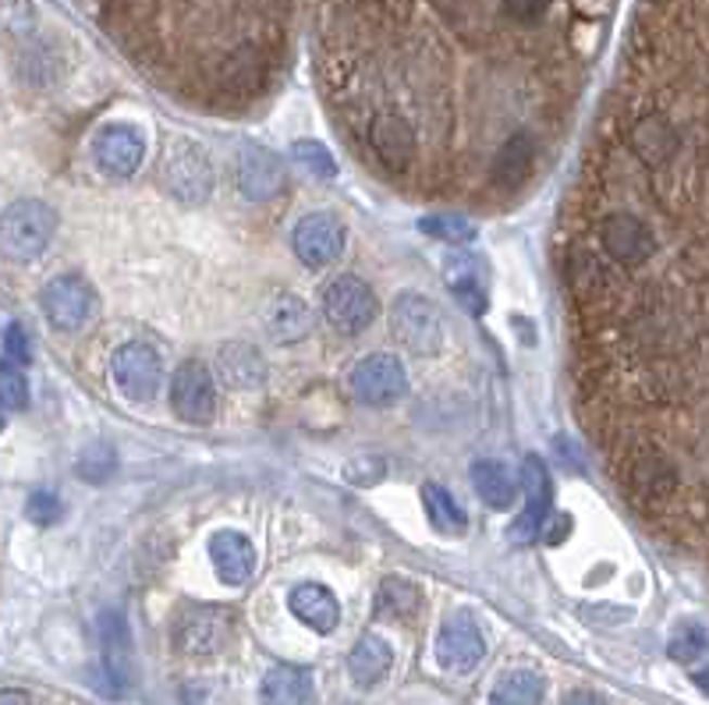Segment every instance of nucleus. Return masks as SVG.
I'll return each instance as SVG.
<instances>
[{"mask_svg":"<svg viewBox=\"0 0 709 705\" xmlns=\"http://www.w3.org/2000/svg\"><path fill=\"white\" fill-rule=\"evenodd\" d=\"M610 11L613 0H313L316 64L355 135L380 117L416 128L422 196L476 202L511 135L540 139L532 121L574 106Z\"/></svg>","mask_w":709,"mask_h":705,"instance_id":"f257e3e1","label":"nucleus"},{"mask_svg":"<svg viewBox=\"0 0 709 705\" xmlns=\"http://www.w3.org/2000/svg\"><path fill=\"white\" fill-rule=\"evenodd\" d=\"M0 398H4L8 415L29 408V379H25V369L4 365V373H0Z\"/></svg>","mask_w":709,"mask_h":705,"instance_id":"7c9ffc66","label":"nucleus"},{"mask_svg":"<svg viewBox=\"0 0 709 705\" xmlns=\"http://www.w3.org/2000/svg\"><path fill=\"white\" fill-rule=\"evenodd\" d=\"M422 595L405 578H387L377 592V614L380 617H412L419 609Z\"/></svg>","mask_w":709,"mask_h":705,"instance_id":"cd10ccee","label":"nucleus"},{"mask_svg":"<svg viewBox=\"0 0 709 705\" xmlns=\"http://www.w3.org/2000/svg\"><path fill=\"white\" fill-rule=\"evenodd\" d=\"M540 164V139L536 135H511L490 160V178L486 192L490 196H511L529 188V181L536 178Z\"/></svg>","mask_w":709,"mask_h":705,"instance_id":"9d476101","label":"nucleus"},{"mask_svg":"<svg viewBox=\"0 0 709 705\" xmlns=\"http://www.w3.org/2000/svg\"><path fill=\"white\" fill-rule=\"evenodd\" d=\"M100 634H103V667L111 673V681L117 688H128L131 681V639H128V624L117 609H106L100 620Z\"/></svg>","mask_w":709,"mask_h":705,"instance_id":"412c9836","label":"nucleus"},{"mask_svg":"<svg viewBox=\"0 0 709 705\" xmlns=\"http://www.w3.org/2000/svg\"><path fill=\"white\" fill-rule=\"evenodd\" d=\"M231 639V617L217 606H189L174 620V645L185 656H213Z\"/></svg>","mask_w":709,"mask_h":705,"instance_id":"f8f14e48","label":"nucleus"},{"mask_svg":"<svg viewBox=\"0 0 709 705\" xmlns=\"http://www.w3.org/2000/svg\"><path fill=\"white\" fill-rule=\"evenodd\" d=\"M266 330L277 344H294L313 330V312L299 294H274V302L266 305Z\"/></svg>","mask_w":709,"mask_h":705,"instance_id":"aec40b11","label":"nucleus"},{"mask_svg":"<svg viewBox=\"0 0 709 705\" xmlns=\"http://www.w3.org/2000/svg\"><path fill=\"white\" fill-rule=\"evenodd\" d=\"M294 156H299L302 164L316 174V178H333V174H338V160L330 156V149L313 142V139H299V142H294Z\"/></svg>","mask_w":709,"mask_h":705,"instance_id":"473e14b6","label":"nucleus"},{"mask_svg":"<svg viewBox=\"0 0 709 705\" xmlns=\"http://www.w3.org/2000/svg\"><path fill=\"white\" fill-rule=\"evenodd\" d=\"M706 649V634L699 628H692V624H685L678 634H674V642H671V656L681 659V663H692L695 656H699Z\"/></svg>","mask_w":709,"mask_h":705,"instance_id":"f704fd0d","label":"nucleus"},{"mask_svg":"<svg viewBox=\"0 0 709 705\" xmlns=\"http://www.w3.org/2000/svg\"><path fill=\"white\" fill-rule=\"evenodd\" d=\"M324 316L338 333H363L369 330L380 316V302L366 280H358L352 274H344L338 280H330L324 288Z\"/></svg>","mask_w":709,"mask_h":705,"instance_id":"20e7f679","label":"nucleus"},{"mask_svg":"<svg viewBox=\"0 0 709 705\" xmlns=\"http://www.w3.org/2000/svg\"><path fill=\"white\" fill-rule=\"evenodd\" d=\"M521 482H526V511H521V518L515 521L511 528V542H518V546H526V542H532L540 536V528L546 521V514H550V471H546V465L536 457V454H529L526 457V471H521Z\"/></svg>","mask_w":709,"mask_h":705,"instance_id":"2eb2a0df","label":"nucleus"},{"mask_svg":"<svg viewBox=\"0 0 709 705\" xmlns=\"http://www.w3.org/2000/svg\"><path fill=\"white\" fill-rule=\"evenodd\" d=\"M447 288L468 316H483L486 312V288L479 284V263L472 255H447Z\"/></svg>","mask_w":709,"mask_h":705,"instance_id":"393cba45","label":"nucleus"},{"mask_svg":"<svg viewBox=\"0 0 709 705\" xmlns=\"http://www.w3.org/2000/svg\"><path fill=\"white\" fill-rule=\"evenodd\" d=\"M111 376L114 387L128 401H153L164 387V365L160 355L142 341H128L111 355Z\"/></svg>","mask_w":709,"mask_h":705,"instance_id":"6e6552de","label":"nucleus"},{"mask_svg":"<svg viewBox=\"0 0 709 705\" xmlns=\"http://www.w3.org/2000/svg\"><path fill=\"white\" fill-rule=\"evenodd\" d=\"M210 561H213V571L231 589H242L245 581L256 571V546L242 536V532H231L224 528L210 539Z\"/></svg>","mask_w":709,"mask_h":705,"instance_id":"dca6fc26","label":"nucleus"},{"mask_svg":"<svg viewBox=\"0 0 709 705\" xmlns=\"http://www.w3.org/2000/svg\"><path fill=\"white\" fill-rule=\"evenodd\" d=\"M344 241H347V230L338 216H330V213L302 216L291 235L294 255H299L309 269H327L330 263H338L344 252Z\"/></svg>","mask_w":709,"mask_h":705,"instance_id":"9b49d317","label":"nucleus"},{"mask_svg":"<svg viewBox=\"0 0 709 705\" xmlns=\"http://www.w3.org/2000/svg\"><path fill=\"white\" fill-rule=\"evenodd\" d=\"M170 408L192 426H210L217 415V387L203 362H181L170 376Z\"/></svg>","mask_w":709,"mask_h":705,"instance_id":"1a4fd4ad","label":"nucleus"},{"mask_svg":"<svg viewBox=\"0 0 709 705\" xmlns=\"http://www.w3.org/2000/svg\"><path fill=\"white\" fill-rule=\"evenodd\" d=\"M347 482H355V486H372L380 476H383V461H377V457H369V461H352L347 465Z\"/></svg>","mask_w":709,"mask_h":705,"instance_id":"c9c22d12","label":"nucleus"},{"mask_svg":"<svg viewBox=\"0 0 709 705\" xmlns=\"http://www.w3.org/2000/svg\"><path fill=\"white\" fill-rule=\"evenodd\" d=\"M33 358V337L22 323H8L4 330V365H15V369H25Z\"/></svg>","mask_w":709,"mask_h":705,"instance_id":"72a5a7b5","label":"nucleus"},{"mask_svg":"<svg viewBox=\"0 0 709 705\" xmlns=\"http://www.w3.org/2000/svg\"><path fill=\"white\" fill-rule=\"evenodd\" d=\"M25 518H29L36 528H53L64 518V507L58 493H47V490H36L29 500H25Z\"/></svg>","mask_w":709,"mask_h":705,"instance_id":"2f4dec72","label":"nucleus"},{"mask_svg":"<svg viewBox=\"0 0 709 705\" xmlns=\"http://www.w3.org/2000/svg\"><path fill=\"white\" fill-rule=\"evenodd\" d=\"M472 486H476L479 500L493 511H507L518 500V482L511 476V468L501 465V461H493V457L476 461L472 465Z\"/></svg>","mask_w":709,"mask_h":705,"instance_id":"b1692460","label":"nucleus"},{"mask_svg":"<svg viewBox=\"0 0 709 705\" xmlns=\"http://www.w3.org/2000/svg\"><path fill=\"white\" fill-rule=\"evenodd\" d=\"M217 373L224 379V387L231 390H259L266 383V358L256 344L227 341L217 351Z\"/></svg>","mask_w":709,"mask_h":705,"instance_id":"a211bd4d","label":"nucleus"},{"mask_svg":"<svg viewBox=\"0 0 709 705\" xmlns=\"http://www.w3.org/2000/svg\"><path fill=\"white\" fill-rule=\"evenodd\" d=\"M291 614L299 617L305 628H313L316 634H330L341 624V603L327 586H316V581H302L294 586L288 595Z\"/></svg>","mask_w":709,"mask_h":705,"instance_id":"6ab92c4d","label":"nucleus"},{"mask_svg":"<svg viewBox=\"0 0 709 705\" xmlns=\"http://www.w3.org/2000/svg\"><path fill=\"white\" fill-rule=\"evenodd\" d=\"M117 457L106 443H89L83 454H78V479L86 482H106L114 476Z\"/></svg>","mask_w":709,"mask_h":705,"instance_id":"c756f323","label":"nucleus"},{"mask_svg":"<svg viewBox=\"0 0 709 705\" xmlns=\"http://www.w3.org/2000/svg\"><path fill=\"white\" fill-rule=\"evenodd\" d=\"M39 305H43V316L53 330L75 333L97 312V291H92V284L83 274H61L39 291Z\"/></svg>","mask_w":709,"mask_h":705,"instance_id":"39448f33","label":"nucleus"},{"mask_svg":"<svg viewBox=\"0 0 709 705\" xmlns=\"http://www.w3.org/2000/svg\"><path fill=\"white\" fill-rule=\"evenodd\" d=\"M347 387H352L355 401L366 404V408H391V404L408 394V373L401 358L377 351V355L355 365L352 376H347Z\"/></svg>","mask_w":709,"mask_h":705,"instance_id":"423d86ee","label":"nucleus"},{"mask_svg":"<svg viewBox=\"0 0 709 705\" xmlns=\"http://www.w3.org/2000/svg\"><path fill=\"white\" fill-rule=\"evenodd\" d=\"M53 230H58V213L39 199H18L4 210V252L11 260H36L43 255Z\"/></svg>","mask_w":709,"mask_h":705,"instance_id":"7ed1b4c3","label":"nucleus"},{"mask_svg":"<svg viewBox=\"0 0 709 705\" xmlns=\"http://www.w3.org/2000/svg\"><path fill=\"white\" fill-rule=\"evenodd\" d=\"M238 188H242V196L252 202L274 199L284 192V167H280V160L274 153L252 146L242 153V160H238Z\"/></svg>","mask_w":709,"mask_h":705,"instance_id":"f3484780","label":"nucleus"},{"mask_svg":"<svg viewBox=\"0 0 709 705\" xmlns=\"http://www.w3.org/2000/svg\"><path fill=\"white\" fill-rule=\"evenodd\" d=\"M419 230H426V235H433L440 241H447V246H465V241H472L479 235L476 224L468 221V216H458V213L426 216V221H419Z\"/></svg>","mask_w":709,"mask_h":705,"instance_id":"c85d7f7f","label":"nucleus"},{"mask_svg":"<svg viewBox=\"0 0 709 705\" xmlns=\"http://www.w3.org/2000/svg\"><path fill=\"white\" fill-rule=\"evenodd\" d=\"M422 504H426V518L436 528L440 536H465L468 528V514L461 511L458 500L451 496L440 482H426L422 486Z\"/></svg>","mask_w":709,"mask_h":705,"instance_id":"a878e982","label":"nucleus"},{"mask_svg":"<svg viewBox=\"0 0 709 705\" xmlns=\"http://www.w3.org/2000/svg\"><path fill=\"white\" fill-rule=\"evenodd\" d=\"M0 705H33V702H29V695H25V691L4 688V695H0Z\"/></svg>","mask_w":709,"mask_h":705,"instance_id":"4c0bfd02","label":"nucleus"},{"mask_svg":"<svg viewBox=\"0 0 709 705\" xmlns=\"http://www.w3.org/2000/svg\"><path fill=\"white\" fill-rule=\"evenodd\" d=\"M391 333L419 358H436L447 341V327H444L440 309L426 294H416V291H405L394 302Z\"/></svg>","mask_w":709,"mask_h":705,"instance_id":"f03ea898","label":"nucleus"},{"mask_svg":"<svg viewBox=\"0 0 709 705\" xmlns=\"http://www.w3.org/2000/svg\"><path fill=\"white\" fill-rule=\"evenodd\" d=\"M546 681L536 670H511L504 673L490 691V705H543Z\"/></svg>","mask_w":709,"mask_h":705,"instance_id":"bb28decb","label":"nucleus"},{"mask_svg":"<svg viewBox=\"0 0 709 705\" xmlns=\"http://www.w3.org/2000/svg\"><path fill=\"white\" fill-rule=\"evenodd\" d=\"M145 139L136 125H106L92 139V160L106 178H131L142 167Z\"/></svg>","mask_w":709,"mask_h":705,"instance_id":"4468645a","label":"nucleus"},{"mask_svg":"<svg viewBox=\"0 0 709 705\" xmlns=\"http://www.w3.org/2000/svg\"><path fill=\"white\" fill-rule=\"evenodd\" d=\"M486 656V639L483 628L468 617V614H454L444 620V628L436 634V663L451 673H468L476 670Z\"/></svg>","mask_w":709,"mask_h":705,"instance_id":"ddd939ff","label":"nucleus"},{"mask_svg":"<svg viewBox=\"0 0 709 705\" xmlns=\"http://www.w3.org/2000/svg\"><path fill=\"white\" fill-rule=\"evenodd\" d=\"M313 698V677L302 667H280L266 670L263 684H259V702L263 705H309Z\"/></svg>","mask_w":709,"mask_h":705,"instance_id":"4be33fe9","label":"nucleus"},{"mask_svg":"<svg viewBox=\"0 0 709 705\" xmlns=\"http://www.w3.org/2000/svg\"><path fill=\"white\" fill-rule=\"evenodd\" d=\"M391 663H394L391 645H387L380 634H363V639L355 642L352 656H347V673H352V681L358 688H372L391 673Z\"/></svg>","mask_w":709,"mask_h":705,"instance_id":"5701e85b","label":"nucleus"},{"mask_svg":"<svg viewBox=\"0 0 709 705\" xmlns=\"http://www.w3.org/2000/svg\"><path fill=\"white\" fill-rule=\"evenodd\" d=\"M565 705H607L599 695H593V691H574V695L565 698Z\"/></svg>","mask_w":709,"mask_h":705,"instance_id":"e433bc0d","label":"nucleus"},{"mask_svg":"<svg viewBox=\"0 0 709 705\" xmlns=\"http://www.w3.org/2000/svg\"><path fill=\"white\" fill-rule=\"evenodd\" d=\"M164 178L170 196H178L189 206L206 202L213 192V164L206 160L203 146H195L189 139H174L164 149Z\"/></svg>","mask_w":709,"mask_h":705,"instance_id":"0eeeda50","label":"nucleus"}]
</instances>
